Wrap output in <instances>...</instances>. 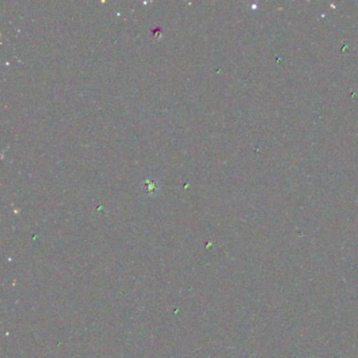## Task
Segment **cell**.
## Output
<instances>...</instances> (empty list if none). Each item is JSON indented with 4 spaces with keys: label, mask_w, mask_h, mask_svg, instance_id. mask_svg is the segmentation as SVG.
Returning a JSON list of instances; mask_svg holds the SVG:
<instances>
[{
    "label": "cell",
    "mask_w": 358,
    "mask_h": 358,
    "mask_svg": "<svg viewBox=\"0 0 358 358\" xmlns=\"http://www.w3.org/2000/svg\"><path fill=\"white\" fill-rule=\"evenodd\" d=\"M143 187L148 196H154L159 192L160 185L154 179H146L143 182Z\"/></svg>",
    "instance_id": "cell-1"
}]
</instances>
